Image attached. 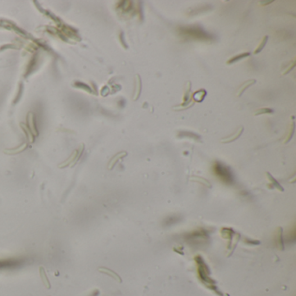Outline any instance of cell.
<instances>
[{"mask_svg":"<svg viewBox=\"0 0 296 296\" xmlns=\"http://www.w3.org/2000/svg\"><path fill=\"white\" fill-rule=\"evenodd\" d=\"M250 55L249 52H244V53H241V54H239V55L235 56V57H231L230 59H229L227 61V64H234V63H235L237 61H239V60H241L242 58H245L247 57H248Z\"/></svg>","mask_w":296,"mask_h":296,"instance_id":"ba28073f","label":"cell"},{"mask_svg":"<svg viewBox=\"0 0 296 296\" xmlns=\"http://www.w3.org/2000/svg\"><path fill=\"white\" fill-rule=\"evenodd\" d=\"M141 92H142V80H141V76L139 74H136L135 75V93H134V98H133L134 101H136L140 98Z\"/></svg>","mask_w":296,"mask_h":296,"instance_id":"7a4b0ae2","label":"cell"},{"mask_svg":"<svg viewBox=\"0 0 296 296\" xmlns=\"http://www.w3.org/2000/svg\"><path fill=\"white\" fill-rule=\"evenodd\" d=\"M294 129H295V123H294V122H292V123H290V125H289L288 134L286 135V137H285V139H284L283 141L284 143H287L289 142L290 139L292 138L293 135H294Z\"/></svg>","mask_w":296,"mask_h":296,"instance_id":"52a82bcc","label":"cell"},{"mask_svg":"<svg viewBox=\"0 0 296 296\" xmlns=\"http://www.w3.org/2000/svg\"><path fill=\"white\" fill-rule=\"evenodd\" d=\"M274 110L270 108H261L257 110L254 111V116H260L262 114H267V113H272Z\"/></svg>","mask_w":296,"mask_h":296,"instance_id":"4fadbf2b","label":"cell"},{"mask_svg":"<svg viewBox=\"0 0 296 296\" xmlns=\"http://www.w3.org/2000/svg\"><path fill=\"white\" fill-rule=\"evenodd\" d=\"M127 155H128V153L126 152V151H121V152L117 153L116 155H115L114 157L111 158V160L110 161V162H109L108 169H113V167H114L115 165L118 162L119 160H121L122 158H123V157H125Z\"/></svg>","mask_w":296,"mask_h":296,"instance_id":"3957f363","label":"cell"},{"mask_svg":"<svg viewBox=\"0 0 296 296\" xmlns=\"http://www.w3.org/2000/svg\"><path fill=\"white\" fill-rule=\"evenodd\" d=\"M26 147V144H24L22 147H20L19 148H17V149H10V150H5V152L6 153H10V154H14V153H18L22 151V150H24Z\"/></svg>","mask_w":296,"mask_h":296,"instance_id":"2e32d148","label":"cell"},{"mask_svg":"<svg viewBox=\"0 0 296 296\" xmlns=\"http://www.w3.org/2000/svg\"><path fill=\"white\" fill-rule=\"evenodd\" d=\"M206 91L204 90V89H200V90H197L196 92L193 94V96H192V98L194 99V101L195 102H202L204 99V98L206 97Z\"/></svg>","mask_w":296,"mask_h":296,"instance_id":"8992f818","label":"cell"},{"mask_svg":"<svg viewBox=\"0 0 296 296\" xmlns=\"http://www.w3.org/2000/svg\"><path fill=\"white\" fill-rule=\"evenodd\" d=\"M294 66H295V60H293L292 62H291V64L288 65V66L286 67V69L282 71V75H286V74L288 73L290 71H292L293 69L294 68Z\"/></svg>","mask_w":296,"mask_h":296,"instance_id":"5bb4252c","label":"cell"},{"mask_svg":"<svg viewBox=\"0 0 296 296\" xmlns=\"http://www.w3.org/2000/svg\"><path fill=\"white\" fill-rule=\"evenodd\" d=\"M267 39H268V36H266H266H264V37H263L262 39V41H261L260 43L258 44V46L256 47V49L254 50V54H258V53H260L261 51H262L263 48H264V46L266 45V42H267Z\"/></svg>","mask_w":296,"mask_h":296,"instance_id":"30bf717a","label":"cell"},{"mask_svg":"<svg viewBox=\"0 0 296 296\" xmlns=\"http://www.w3.org/2000/svg\"><path fill=\"white\" fill-rule=\"evenodd\" d=\"M266 177H267V179H268V181H270L271 183H272V184L274 185V187H275V189H279L280 191H283V190H284L283 188H282V187H281V186H280V185L279 182H277V181L275 180V178H274V177H273V176H272V175H271L270 173H268V172H266Z\"/></svg>","mask_w":296,"mask_h":296,"instance_id":"9c48e42d","label":"cell"},{"mask_svg":"<svg viewBox=\"0 0 296 296\" xmlns=\"http://www.w3.org/2000/svg\"><path fill=\"white\" fill-rule=\"evenodd\" d=\"M99 271L102 272V273H103V274H106V275H110V277H112L113 279L116 280L118 282H122V280L120 278V276L117 275L115 272H113L112 270H110L109 268H106V267H100L99 268Z\"/></svg>","mask_w":296,"mask_h":296,"instance_id":"5b68a950","label":"cell"},{"mask_svg":"<svg viewBox=\"0 0 296 296\" xmlns=\"http://www.w3.org/2000/svg\"><path fill=\"white\" fill-rule=\"evenodd\" d=\"M255 83H256V81L254 80V79H250V80L245 81V82L241 85V87L239 88V89L237 90V93H236L237 97H241L246 89H248V88H249L251 85L254 84Z\"/></svg>","mask_w":296,"mask_h":296,"instance_id":"277c9868","label":"cell"},{"mask_svg":"<svg viewBox=\"0 0 296 296\" xmlns=\"http://www.w3.org/2000/svg\"><path fill=\"white\" fill-rule=\"evenodd\" d=\"M76 151H75V152L72 154L71 157L70 158H69V159H68L67 161H65L64 162H63L62 164L59 165V168H62V167H65V166H67V165L69 164L70 162H71L73 161V160H74L75 158H76Z\"/></svg>","mask_w":296,"mask_h":296,"instance_id":"9a60e30c","label":"cell"},{"mask_svg":"<svg viewBox=\"0 0 296 296\" xmlns=\"http://www.w3.org/2000/svg\"><path fill=\"white\" fill-rule=\"evenodd\" d=\"M272 2H273L272 0H270V1H260V4H262V5H266V4H271Z\"/></svg>","mask_w":296,"mask_h":296,"instance_id":"e0dca14e","label":"cell"},{"mask_svg":"<svg viewBox=\"0 0 296 296\" xmlns=\"http://www.w3.org/2000/svg\"><path fill=\"white\" fill-rule=\"evenodd\" d=\"M243 127L241 126V127L238 128V130H237L235 132L234 134L232 135H229V136H226L224 138H222V139L221 140V142L222 143H231V142H234V141H235L236 139H238L241 135L242 134V132H243Z\"/></svg>","mask_w":296,"mask_h":296,"instance_id":"6da1fadb","label":"cell"},{"mask_svg":"<svg viewBox=\"0 0 296 296\" xmlns=\"http://www.w3.org/2000/svg\"><path fill=\"white\" fill-rule=\"evenodd\" d=\"M191 180H192V181H195V182H200V183H202V184L205 185V186L208 187V188H211V184H210V182H208L207 180H206V179H204V178L198 177V176H193V177H191Z\"/></svg>","mask_w":296,"mask_h":296,"instance_id":"8fae6325","label":"cell"},{"mask_svg":"<svg viewBox=\"0 0 296 296\" xmlns=\"http://www.w3.org/2000/svg\"><path fill=\"white\" fill-rule=\"evenodd\" d=\"M40 275H41V278H42V280L43 284L45 285V287L47 288H51V285L49 283V280H48V278H47L46 275H45V272L43 270V267H40Z\"/></svg>","mask_w":296,"mask_h":296,"instance_id":"7c38bea8","label":"cell"}]
</instances>
